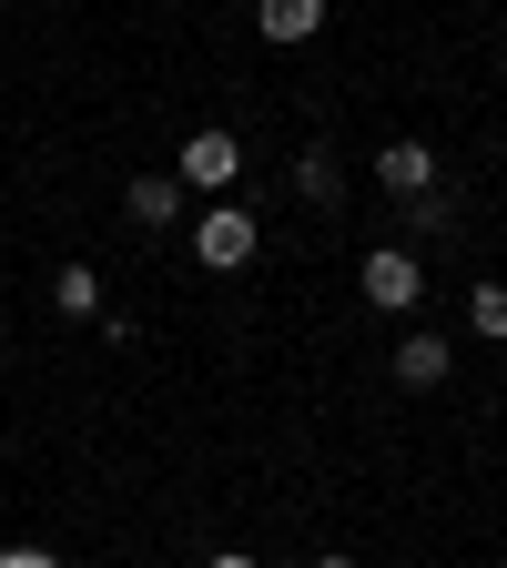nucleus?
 I'll use <instances>...</instances> for the list:
<instances>
[{
  "label": "nucleus",
  "mask_w": 507,
  "mask_h": 568,
  "mask_svg": "<svg viewBox=\"0 0 507 568\" xmlns=\"http://www.w3.org/2000/svg\"><path fill=\"white\" fill-rule=\"evenodd\" d=\"M254 244H264V234H254V213H244V203H213L203 224H193V264H213V274L254 264Z\"/></svg>",
  "instance_id": "obj_1"
},
{
  "label": "nucleus",
  "mask_w": 507,
  "mask_h": 568,
  "mask_svg": "<svg viewBox=\"0 0 507 568\" xmlns=\"http://www.w3.org/2000/svg\"><path fill=\"white\" fill-rule=\"evenodd\" d=\"M355 284H366V305L406 315V305L426 295V264H416V244H376V254H366V274H355Z\"/></svg>",
  "instance_id": "obj_2"
},
{
  "label": "nucleus",
  "mask_w": 507,
  "mask_h": 568,
  "mask_svg": "<svg viewBox=\"0 0 507 568\" xmlns=\"http://www.w3.org/2000/svg\"><path fill=\"white\" fill-rule=\"evenodd\" d=\"M234 173H244V142L234 132H193L183 142V183L193 193H234Z\"/></svg>",
  "instance_id": "obj_3"
},
{
  "label": "nucleus",
  "mask_w": 507,
  "mask_h": 568,
  "mask_svg": "<svg viewBox=\"0 0 507 568\" xmlns=\"http://www.w3.org/2000/svg\"><path fill=\"white\" fill-rule=\"evenodd\" d=\"M183 193H193L183 173H132L122 213H132V224H153V234H163V224H183Z\"/></svg>",
  "instance_id": "obj_4"
},
{
  "label": "nucleus",
  "mask_w": 507,
  "mask_h": 568,
  "mask_svg": "<svg viewBox=\"0 0 507 568\" xmlns=\"http://www.w3.org/2000/svg\"><path fill=\"white\" fill-rule=\"evenodd\" d=\"M376 183H386L396 203L437 193V153H426V142H386V153H376Z\"/></svg>",
  "instance_id": "obj_5"
},
{
  "label": "nucleus",
  "mask_w": 507,
  "mask_h": 568,
  "mask_svg": "<svg viewBox=\"0 0 507 568\" xmlns=\"http://www.w3.org/2000/svg\"><path fill=\"white\" fill-rule=\"evenodd\" d=\"M447 376H457V345H447V335H406V345H396V386L426 396V386H447Z\"/></svg>",
  "instance_id": "obj_6"
},
{
  "label": "nucleus",
  "mask_w": 507,
  "mask_h": 568,
  "mask_svg": "<svg viewBox=\"0 0 507 568\" xmlns=\"http://www.w3.org/2000/svg\"><path fill=\"white\" fill-rule=\"evenodd\" d=\"M254 21H264V41L295 51V41H315V31H325V0H254Z\"/></svg>",
  "instance_id": "obj_7"
},
{
  "label": "nucleus",
  "mask_w": 507,
  "mask_h": 568,
  "mask_svg": "<svg viewBox=\"0 0 507 568\" xmlns=\"http://www.w3.org/2000/svg\"><path fill=\"white\" fill-rule=\"evenodd\" d=\"M51 305H61V315H102V274H92V264H61V274H51Z\"/></svg>",
  "instance_id": "obj_8"
},
{
  "label": "nucleus",
  "mask_w": 507,
  "mask_h": 568,
  "mask_svg": "<svg viewBox=\"0 0 507 568\" xmlns=\"http://www.w3.org/2000/svg\"><path fill=\"white\" fill-rule=\"evenodd\" d=\"M335 183H345V173H335L325 142H315V153H295V193H305V203H335Z\"/></svg>",
  "instance_id": "obj_9"
},
{
  "label": "nucleus",
  "mask_w": 507,
  "mask_h": 568,
  "mask_svg": "<svg viewBox=\"0 0 507 568\" xmlns=\"http://www.w3.org/2000/svg\"><path fill=\"white\" fill-rule=\"evenodd\" d=\"M406 234H416V244H426V234H457V203H447V193H416V203H406Z\"/></svg>",
  "instance_id": "obj_10"
},
{
  "label": "nucleus",
  "mask_w": 507,
  "mask_h": 568,
  "mask_svg": "<svg viewBox=\"0 0 507 568\" xmlns=\"http://www.w3.org/2000/svg\"><path fill=\"white\" fill-rule=\"evenodd\" d=\"M467 325L477 335H507V284H477V295H467Z\"/></svg>",
  "instance_id": "obj_11"
},
{
  "label": "nucleus",
  "mask_w": 507,
  "mask_h": 568,
  "mask_svg": "<svg viewBox=\"0 0 507 568\" xmlns=\"http://www.w3.org/2000/svg\"><path fill=\"white\" fill-rule=\"evenodd\" d=\"M0 568H61L51 548H0Z\"/></svg>",
  "instance_id": "obj_12"
},
{
  "label": "nucleus",
  "mask_w": 507,
  "mask_h": 568,
  "mask_svg": "<svg viewBox=\"0 0 507 568\" xmlns=\"http://www.w3.org/2000/svg\"><path fill=\"white\" fill-rule=\"evenodd\" d=\"M203 568H254V558H244V548H224V558H203Z\"/></svg>",
  "instance_id": "obj_13"
},
{
  "label": "nucleus",
  "mask_w": 507,
  "mask_h": 568,
  "mask_svg": "<svg viewBox=\"0 0 507 568\" xmlns=\"http://www.w3.org/2000/svg\"><path fill=\"white\" fill-rule=\"evenodd\" d=\"M315 568H355V558H315Z\"/></svg>",
  "instance_id": "obj_14"
}]
</instances>
